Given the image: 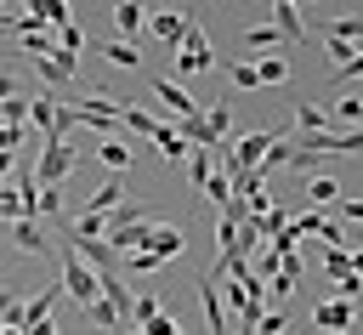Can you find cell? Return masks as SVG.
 <instances>
[{
  "mask_svg": "<svg viewBox=\"0 0 363 335\" xmlns=\"http://www.w3.org/2000/svg\"><path fill=\"white\" fill-rule=\"evenodd\" d=\"M147 250H153L159 261H170V256H187V233H176L170 221H159V227H153V238H147Z\"/></svg>",
  "mask_w": 363,
  "mask_h": 335,
  "instance_id": "16",
  "label": "cell"
},
{
  "mask_svg": "<svg viewBox=\"0 0 363 335\" xmlns=\"http://www.w3.org/2000/svg\"><path fill=\"white\" fill-rule=\"evenodd\" d=\"M62 290H68V295H74L79 307L102 301V278H96V273H91V267H85V261H79V256H74L68 244H62Z\"/></svg>",
  "mask_w": 363,
  "mask_h": 335,
  "instance_id": "3",
  "label": "cell"
},
{
  "mask_svg": "<svg viewBox=\"0 0 363 335\" xmlns=\"http://www.w3.org/2000/svg\"><path fill=\"white\" fill-rule=\"evenodd\" d=\"M34 68H40V79H45V85H68V79H74V68H79V57L51 51V57H34Z\"/></svg>",
  "mask_w": 363,
  "mask_h": 335,
  "instance_id": "14",
  "label": "cell"
},
{
  "mask_svg": "<svg viewBox=\"0 0 363 335\" xmlns=\"http://www.w3.org/2000/svg\"><path fill=\"white\" fill-rule=\"evenodd\" d=\"M23 148V125H0V153H17Z\"/></svg>",
  "mask_w": 363,
  "mask_h": 335,
  "instance_id": "41",
  "label": "cell"
},
{
  "mask_svg": "<svg viewBox=\"0 0 363 335\" xmlns=\"http://www.w3.org/2000/svg\"><path fill=\"white\" fill-rule=\"evenodd\" d=\"M153 142H159V153L176 159V165H187V153H193V148L182 142V131H176V119H159V125H153Z\"/></svg>",
  "mask_w": 363,
  "mask_h": 335,
  "instance_id": "15",
  "label": "cell"
},
{
  "mask_svg": "<svg viewBox=\"0 0 363 335\" xmlns=\"http://www.w3.org/2000/svg\"><path fill=\"white\" fill-rule=\"evenodd\" d=\"M0 125H28V97H11V102H0Z\"/></svg>",
  "mask_w": 363,
  "mask_h": 335,
  "instance_id": "36",
  "label": "cell"
},
{
  "mask_svg": "<svg viewBox=\"0 0 363 335\" xmlns=\"http://www.w3.org/2000/svg\"><path fill=\"white\" fill-rule=\"evenodd\" d=\"M96 159L108 165V176H125V170H130V148H125L119 136H108V142L96 148Z\"/></svg>",
  "mask_w": 363,
  "mask_h": 335,
  "instance_id": "20",
  "label": "cell"
},
{
  "mask_svg": "<svg viewBox=\"0 0 363 335\" xmlns=\"http://www.w3.org/2000/svg\"><path fill=\"white\" fill-rule=\"evenodd\" d=\"M119 204H125V176H108V182L85 199V216H113Z\"/></svg>",
  "mask_w": 363,
  "mask_h": 335,
  "instance_id": "11",
  "label": "cell"
},
{
  "mask_svg": "<svg viewBox=\"0 0 363 335\" xmlns=\"http://www.w3.org/2000/svg\"><path fill=\"white\" fill-rule=\"evenodd\" d=\"M57 108H62V102H57L51 91H45V97H28V125H34L45 142H62V136H57Z\"/></svg>",
  "mask_w": 363,
  "mask_h": 335,
  "instance_id": "7",
  "label": "cell"
},
{
  "mask_svg": "<svg viewBox=\"0 0 363 335\" xmlns=\"http://www.w3.org/2000/svg\"><path fill=\"white\" fill-rule=\"evenodd\" d=\"M323 51H329V62H335V68L357 57V45H352V40H335V34H323Z\"/></svg>",
  "mask_w": 363,
  "mask_h": 335,
  "instance_id": "33",
  "label": "cell"
},
{
  "mask_svg": "<svg viewBox=\"0 0 363 335\" xmlns=\"http://www.w3.org/2000/svg\"><path fill=\"white\" fill-rule=\"evenodd\" d=\"M352 312H357V318H363V295H357V301H352Z\"/></svg>",
  "mask_w": 363,
  "mask_h": 335,
  "instance_id": "50",
  "label": "cell"
},
{
  "mask_svg": "<svg viewBox=\"0 0 363 335\" xmlns=\"http://www.w3.org/2000/svg\"><path fill=\"white\" fill-rule=\"evenodd\" d=\"M340 216L346 221H363V199H340Z\"/></svg>",
  "mask_w": 363,
  "mask_h": 335,
  "instance_id": "45",
  "label": "cell"
},
{
  "mask_svg": "<svg viewBox=\"0 0 363 335\" xmlns=\"http://www.w3.org/2000/svg\"><path fill=\"white\" fill-rule=\"evenodd\" d=\"M284 79H289L284 57H255V85H284Z\"/></svg>",
  "mask_w": 363,
  "mask_h": 335,
  "instance_id": "25",
  "label": "cell"
},
{
  "mask_svg": "<svg viewBox=\"0 0 363 335\" xmlns=\"http://www.w3.org/2000/svg\"><path fill=\"white\" fill-rule=\"evenodd\" d=\"M142 335H187V329H182V324H170V318H164V312H159V318H153V324H147V329H142Z\"/></svg>",
  "mask_w": 363,
  "mask_h": 335,
  "instance_id": "43",
  "label": "cell"
},
{
  "mask_svg": "<svg viewBox=\"0 0 363 335\" xmlns=\"http://www.w3.org/2000/svg\"><path fill=\"white\" fill-rule=\"evenodd\" d=\"M113 28L125 34V45H136V34L147 28V6H136V0H119V6H113Z\"/></svg>",
  "mask_w": 363,
  "mask_h": 335,
  "instance_id": "13",
  "label": "cell"
},
{
  "mask_svg": "<svg viewBox=\"0 0 363 335\" xmlns=\"http://www.w3.org/2000/svg\"><path fill=\"white\" fill-rule=\"evenodd\" d=\"M204 125H210V131H221V136H227V125H233V114H227V102H221V108H210V114H204Z\"/></svg>",
  "mask_w": 363,
  "mask_h": 335,
  "instance_id": "42",
  "label": "cell"
},
{
  "mask_svg": "<svg viewBox=\"0 0 363 335\" xmlns=\"http://www.w3.org/2000/svg\"><path fill=\"white\" fill-rule=\"evenodd\" d=\"M153 91H159V102H164V108H170V114H176V125H182V119H193V114H199V102H193V97H187V85H176V79H153Z\"/></svg>",
  "mask_w": 363,
  "mask_h": 335,
  "instance_id": "10",
  "label": "cell"
},
{
  "mask_svg": "<svg viewBox=\"0 0 363 335\" xmlns=\"http://www.w3.org/2000/svg\"><path fill=\"white\" fill-rule=\"evenodd\" d=\"M289 165H295V148H289V142L278 136V142H272V148L261 153V165H255V170H261V182H267L272 170H289Z\"/></svg>",
  "mask_w": 363,
  "mask_h": 335,
  "instance_id": "21",
  "label": "cell"
},
{
  "mask_svg": "<svg viewBox=\"0 0 363 335\" xmlns=\"http://www.w3.org/2000/svg\"><path fill=\"white\" fill-rule=\"evenodd\" d=\"M289 233H295V238H312V233H323V216H318V210H306V216H289Z\"/></svg>",
  "mask_w": 363,
  "mask_h": 335,
  "instance_id": "34",
  "label": "cell"
},
{
  "mask_svg": "<svg viewBox=\"0 0 363 335\" xmlns=\"http://www.w3.org/2000/svg\"><path fill=\"white\" fill-rule=\"evenodd\" d=\"M182 170H187V182H193V187H204V182L216 176V153H210V148H193Z\"/></svg>",
  "mask_w": 363,
  "mask_h": 335,
  "instance_id": "22",
  "label": "cell"
},
{
  "mask_svg": "<svg viewBox=\"0 0 363 335\" xmlns=\"http://www.w3.org/2000/svg\"><path fill=\"white\" fill-rule=\"evenodd\" d=\"M17 176V153H0V182H11Z\"/></svg>",
  "mask_w": 363,
  "mask_h": 335,
  "instance_id": "46",
  "label": "cell"
},
{
  "mask_svg": "<svg viewBox=\"0 0 363 335\" xmlns=\"http://www.w3.org/2000/svg\"><path fill=\"white\" fill-rule=\"evenodd\" d=\"M11 97H23V91H17V79H11V74H0V102H11Z\"/></svg>",
  "mask_w": 363,
  "mask_h": 335,
  "instance_id": "47",
  "label": "cell"
},
{
  "mask_svg": "<svg viewBox=\"0 0 363 335\" xmlns=\"http://www.w3.org/2000/svg\"><path fill=\"white\" fill-rule=\"evenodd\" d=\"M227 79H233L238 91H261V85H255V62H233V68H227Z\"/></svg>",
  "mask_w": 363,
  "mask_h": 335,
  "instance_id": "37",
  "label": "cell"
},
{
  "mask_svg": "<svg viewBox=\"0 0 363 335\" xmlns=\"http://www.w3.org/2000/svg\"><path fill=\"white\" fill-rule=\"evenodd\" d=\"M335 284H340V301H357V295H363V278H352V273L335 278Z\"/></svg>",
  "mask_w": 363,
  "mask_h": 335,
  "instance_id": "44",
  "label": "cell"
},
{
  "mask_svg": "<svg viewBox=\"0 0 363 335\" xmlns=\"http://www.w3.org/2000/svg\"><path fill=\"white\" fill-rule=\"evenodd\" d=\"M306 199H312V210L340 204V182H335V176H306Z\"/></svg>",
  "mask_w": 363,
  "mask_h": 335,
  "instance_id": "23",
  "label": "cell"
},
{
  "mask_svg": "<svg viewBox=\"0 0 363 335\" xmlns=\"http://www.w3.org/2000/svg\"><path fill=\"white\" fill-rule=\"evenodd\" d=\"M74 125H91V131H119V108L108 97H85V102H68Z\"/></svg>",
  "mask_w": 363,
  "mask_h": 335,
  "instance_id": "5",
  "label": "cell"
},
{
  "mask_svg": "<svg viewBox=\"0 0 363 335\" xmlns=\"http://www.w3.org/2000/svg\"><path fill=\"white\" fill-rule=\"evenodd\" d=\"M159 312H164V301H159V295H153V290H142V295H136V301H130V324H142V329H147V324H153V318H159Z\"/></svg>",
  "mask_w": 363,
  "mask_h": 335,
  "instance_id": "27",
  "label": "cell"
},
{
  "mask_svg": "<svg viewBox=\"0 0 363 335\" xmlns=\"http://www.w3.org/2000/svg\"><path fill=\"white\" fill-rule=\"evenodd\" d=\"M199 307H204V324H210V335H227V312H221V290H216V278H210V273L199 278Z\"/></svg>",
  "mask_w": 363,
  "mask_h": 335,
  "instance_id": "12",
  "label": "cell"
},
{
  "mask_svg": "<svg viewBox=\"0 0 363 335\" xmlns=\"http://www.w3.org/2000/svg\"><path fill=\"white\" fill-rule=\"evenodd\" d=\"M323 273H329V278H346V273H352V267H346V244L323 250Z\"/></svg>",
  "mask_w": 363,
  "mask_h": 335,
  "instance_id": "39",
  "label": "cell"
},
{
  "mask_svg": "<svg viewBox=\"0 0 363 335\" xmlns=\"http://www.w3.org/2000/svg\"><path fill=\"white\" fill-rule=\"evenodd\" d=\"M295 125H301L306 136H323V131H329V114L312 108V102H295Z\"/></svg>",
  "mask_w": 363,
  "mask_h": 335,
  "instance_id": "26",
  "label": "cell"
},
{
  "mask_svg": "<svg viewBox=\"0 0 363 335\" xmlns=\"http://www.w3.org/2000/svg\"><path fill=\"white\" fill-rule=\"evenodd\" d=\"M119 267H130V273H159L164 261H159L153 250H136V256H119Z\"/></svg>",
  "mask_w": 363,
  "mask_h": 335,
  "instance_id": "35",
  "label": "cell"
},
{
  "mask_svg": "<svg viewBox=\"0 0 363 335\" xmlns=\"http://www.w3.org/2000/svg\"><path fill=\"white\" fill-rule=\"evenodd\" d=\"M11 250L45 256V250H51V227H40V221H11Z\"/></svg>",
  "mask_w": 363,
  "mask_h": 335,
  "instance_id": "8",
  "label": "cell"
},
{
  "mask_svg": "<svg viewBox=\"0 0 363 335\" xmlns=\"http://www.w3.org/2000/svg\"><path fill=\"white\" fill-rule=\"evenodd\" d=\"M51 301H57V290H51V284H45V290H34V295H28V301H23L17 312H11V329H28V324H45V318H51Z\"/></svg>",
  "mask_w": 363,
  "mask_h": 335,
  "instance_id": "9",
  "label": "cell"
},
{
  "mask_svg": "<svg viewBox=\"0 0 363 335\" xmlns=\"http://www.w3.org/2000/svg\"><path fill=\"white\" fill-rule=\"evenodd\" d=\"M357 79H363V51H357L352 62H340V68H335V85H357Z\"/></svg>",
  "mask_w": 363,
  "mask_h": 335,
  "instance_id": "40",
  "label": "cell"
},
{
  "mask_svg": "<svg viewBox=\"0 0 363 335\" xmlns=\"http://www.w3.org/2000/svg\"><path fill=\"white\" fill-rule=\"evenodd\" d=\"M79 312H85V324H91V329H119V324H125L113 301H91V307H79Z\"/></svg>",
  "mask_w": 363,
  "mask_h": 335,
  "instance_id": "24",
  "label": "cell"
},
{
  "mask_svg": "<svg viewBox=\"0 0 363 335\" xmlns=\"http://www.w3.org/2000/svg\"><path fill=\"white\" fill-rule=\"evenodd\" d=\"M182 28H187V11H176V6H153L142 34H153L159 45H170V51H176V45H182Z\"/></svg>",
  "mask_w": 363,
  "mask_h": 335,
  "instance_id": "4",
  "label": "cell"
},
{
  "mask_svg": "<svg viewBox=\"0 0 363 335\" xmlns=\"http://www.w3.org/2000/svg\"><path fill=\"white\" fill-rule=\"evenodd\" d=\"M153 216H159V210H147V204H119V210L108 216V227H136V221H153ZM108 227H102V233H108Z\"/></svg>",
  "mask_w": 363,
  "mask_h": 335,
  "instance_id": "28",
  "label": "cell"
},
{
  "mask_svg": "<svg viewBox=\"0 0 363 335\" xmlns=\"http://www.w3.org/2000/svg\"><path fill=\"white\" fill-rule=\"evenodd\" d=\"M23 335H57V324H51V318H45V324H28V329H23Z\"/></svg>",
  "mask_w": 363,
  "mask_h": 335,
  "instance_id": "49",
  "label": "cell"
},
{
  "mask_svg": "<svg viewBox=\"0 0 363 335\" xmlns=\"http://www.w3.org/2000/svg\"><path fill=\"white\" fill-rule=\"evenodd\" d=\"M79 165V153H74V142L62 136V142H40V159H34V182L40 187H62V176Z\"/></svg>",
  "mask_w": 363,
  "mask_h": 335,
  "instance_id": "2",
  "label": "cell"
},
{
  "mask_svg": "<svg viewBox=\"0 0 363 335\" xmlns=\"http://www.w3.org/2000/svg\"><path fill=\"white\" fill-rule=\"evenodd\" d=\"M136 335H142V329H136Z\"/></svg>",
  "mask_w": 363,
  "mask_h": 335,
  "instance_id": "51",
  "label": "cell"
},
{
  "mask_svg": "<svg viewBox=\"0 0 363 335\" xmlns=\"http://www.w3.org/2000/svg\"><path fill=\"white\" fill-rule=\"evenodd\" d=\"M204 68H216V51H210L204 28L187 17V28H182V45H176V74H170V79H187V74H204Z\"/></svg>",
  "mask_w": 363,
  "mask_h": 335,
  "instance_id": "1",
  "label": "cell"
},
{
  "mask_svg": "<svg viewBox=\"0 0 363 335\" xmlns=\"http://www.w3.org/2000/svg\"><path fill=\"white\" fill-rule=\"evenodd\" d=\"M272 28H278L284 40H306V17H301V6L278 0V6H272Z\"/></svg>",
  "mask_w": 363,
  "mask_h": 335,
  "instance_id": "17",
  "label": "cell"
},
{
  "mask_svg": "<svg viewBox=\"0 0 363 335\" xmlns=\"http://www.w3.org/2000/svg\"><path fill=\"white\" fill-rule=\"evenodd\" d=\"M57 51H62V57H79V51H85V34H79L74 23H68V28H57Z\"/></svg>",
  "mask_w": 363,
  "mask_h": 335,
  "instance_id": "32",
  "label": "cell"
},
{
  "mask_svg": "<svg viewBox=\"0 0 363 335\" xmlns=\"http://www.w3.org/2000/svg\"><path fill=\"white\" fill-rule=\"evenodd\" d=\"M96 57H108L119 68H142V45H125V40H96Z\"/></svg>",
  "mask_w": 363,
  "mask_h": 335,
  "instance_id": "18",
  "label": "cell"
},
{
  "mask_svg": "<svg viewBox=\"0 0 363 335\" xmlns=\"http://www.w3.org/2000/svg\"><path fill=\"white\" fill-rule=\"evenodd\" d=\"M346 267H352V278H363V250H346Z\"/></svg>",
  "mask_w": 363,
  "mask_h": 335,
  "instance_id": "48",
  "label": "cell"
},
{
  "mask_svg": "<svg viewBox=\"0 0 363 335\" xmlns=\"http://www.w3.org/2000/svg\"><path fill=\"white\" fill-rule=\"evenodd\" d=\"M204 193H210V199H216V210H227V199H233V182H227V176H221V170H216V176H210V182H204Z\"/></svg>",
  "mask_w": 363,
  "mask_h": 335,
  "instance_id": "38",
  "label": "cell"
},
{
  "mask_svg": "<svg viewBox=\"0 0 363 335\" xmlns=\"http://www.w3.org/2000/svg\"><path fill=\"white\" fill-rule=\"evenodd\" d=\"M244 40H250V51H255V57H278V45H284V34H278L272 23H255Z\"/></svg>",
  "mask_w": 363,
  "mask_h": 335,
  "instance_id": "19",
  "label": "cell"
},
{
  "mask_svg": "<svg viewBox=\"0 0 363 335\" xmlns=\"http://www.w3.org/2000/svg\"><path fill=\"white\" fill-rule=\"evenodd\" d=\"M255 335H289V312H278V307L261 312V318H255Z\"/></svg>",
  "mask_w": 363,
  "mask_h": 335,
  "instance_id": "31",
  "label": "cell"
},
{
  "mask_svg": "<svg viewBox=\"0 0 363 335\" xmlns=\"http://www.w3.org/2000/svg\"><path fill=\"white\" fill-rule=\"evenodd\" d=\"M119 125H130L136 136H153V125H159V119H153V114H142V108H119Z\"/></svg>",
  "mask_w": 363,
  "mask_h": 335,
  "instance_id": "30",
  "label": "cell"
},
{
  "mask_svg": "<svg viewBox=\"0 0 363 335\" xmlns=\"http://www.w3.org/2000/svg\"><path fill=\"white\" fill-rule=\"evenodd\" d=\"M312 324H318V329H329V335H346V329L357 324V312H352V301L329 295V301H318V307H312Z\"/></svg>",
  "mask_w": 363,
  "mask_h": 335,
  "instance_id": "6",
  "label": "cell"
},
{
  "mask_svg": "<svg viewBox=\"0 0 363 335\" xmlns=\"http://www.w3.org/2000/svg\"><path fill=\"white\" fill-rule=\"evenodd\" d=\"M17 45H23L28 57H51V51H57V34H51V28H40V34H17Z\"/></svg>",
  "mask_w": 363,
  "mask_h": 335,
  "instance_id": "29",
  "label": "cell"
}]
</instances>
